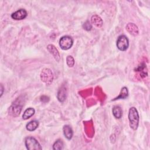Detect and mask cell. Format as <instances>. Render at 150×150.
Returning <instances> with one entry per match:
<instances>
[{
	"label": "cell",
	"instance_id": "obj_22",
	"mask_svg": "<svg viewBox=\"0 0 150 150\" xmlns=\"http://www.w3.org/2000/svg\"><path fill=\"white\" fill-rule=\"evenodd\" d=\"M1 96H2V94H3L4 87H3V86H2V84L1 85Z\"/></svg>",
	"mask_w": 150,
	"mask_h": 150
},
{
	"label": "cell",
	"instance_id": "obj_10",
	"mask_svg": "<svg viewBox=\"0 0 150 150\" xmlns=\"http://www.w3.org/2000/svg\"><path fill=\"white\" fill-rule=\"evenodd\" d=\"M126 29L130 34L133 36H137L139 32L137 26L133 23H128L126 26Z\"/></svg>",
	"mask_w": 150,
	"mask_h": 150
},
{
	"label": "cell",
	"instance_id": "obj_19",
	"mask_svg": "<svg viewBox=\"0 0 150 150\" xmlns=\"http://www.w3.org/2000/svg\"><path fill=\"white\" fill-rule=\"evenodd\" d=\"M66 63L69 67H73L74 64V60L71 56H68L66 58Z\"/></svg>",
	"mask_w": 150,
	"mask_h": 150
},
{
	"label": "cell",
	"instance_id": "obj_16",
	"mask_svg": "<svg viewBox=\"0 0 150 150\" xmlns=\"http://www.w3.org/2000/svg\"><path fill=\"white\" fill-rule=\"evenodd\" d=\"M35 112V110L33 108H27L23 112V115H22V118L23 120H27L31 117L32 115H34Z\"/></svg>",
	"mask_w": 150,
	"mask_h": 150
},
{
	"label": "cell",
	"instance_id": "obj_15",
	"mask_svg": "<svg viewBox=\"0 0 150 150\" xmlns=\"http://www.w3.org/2000/svg\"><path fill=\"white\" fill-rule=\"evenodd\" d=\"M128 96V89L126 87H124L121 88V92L119 94L118 96H117L116 98H115L114 99L112 100V101H114L116 100H118V99H125Z\"/></svg>",
	"mask_w": 150,
	"mask_h": 150
},
{
	"label": "cell",
	"instance_id": "obj_1",
	"mask_svg": "<svg viewBox=\"0 0 150 150\" xmlns=\"http://www.w3.org/2000/svg\"><path fill=\"white\" fill-rule=\"evenodd\" d=\"M129 126L134 130H136L139 124V115L136 108L132 107L129 108L128 112Z\"/></svg>",
	"mask_w": 150,
	"mask_h": 150
},
{
	"label": "cell",
	"instance_id": "obj_13",
	"mask_svg": "<svg viewBox=\"0 0 150 150\" xmlns=\"http://www.w3.org/2000/svg\"><path fill=\"white\" fill-rule=\"evenodd\" d=\"M92 23L97 28H100L103 25V20L101 18L97 15H94L91 17Z\"/></svg>",
	"mask_w": 150,
	"mask_h": 150
},
{
	"label": "cell",
	"instance_id": "obj_6",
	"mask_svg": "<svg viewBox=\"0 0 150 150\" xmlns=\"http://www.w3.org/2000/svg\"><path fill=\"white\" fill-rule=\"evenodd\" d=\"M129 46V41L125 35H120L117 40V46L121 51H125Z\"/></svg>",
	"mask_w": 150,
	"mask_h": 150
},
{
	"label": "cell",
	"instance_id": "obj_21",
	"mask_svg": "<svg viewBox=\"0 0 150 150\" xmlns=\"http://www.w3.org/2000/svg\"><path fill=\"white\" fill-rule=\"evenodd\" d=\"M40 101L43 103H46L49 101V97L46 96H42L40 97Z\"/></svg>",
	"mask_w": 150,
	"mask_h": 150
},
{
	"label": "cell",
	"instance_id": "obj_3",
	"mask_svg": "<svg viewBox=\"0 0 150 150\" xmlns=\"http://www.w3.org/2000/svg\"><path fill=\"white\" fill-rule=\"evenodd\" d=\"M40 79L46 84H50L53 80V74L52 70L48 68L43 69L40 73Z\"/></svg>",
	"mask_w": 150,
	"mask_h": 150
},
{
	"label": "cell",
	"instance_id": "obj_12",
	"mask_svg": "<svg viewBox=\"0 0 150 150\" xmlns=\"http://www.w3.org/2000/svg\"><path fill=\"white\" fill-rule=\"evenodd\" d=\"M63 131L64 137L68 139H71L73 134V132L71 128L69 125H66L63 127Z\"/></svg>",
	"mask_w": 150,
	"mask_h": 150
},
{
	"label": "cell",
	"instance_id": "obj_17",
	"mask_svg": "<svg viewBox=\"0 0 150 150\" xmlns=\"http://www.w3.org/2000/svg\"><path fill=\"white\" fill-rule=\"evenodd\" d=\"M112 114L116 118H121L122 115V111L121 108L120 106H114L112 108Z\"/></svg>",
	"mask_w": 150,
	"mask_h": 150
},
{
	"label": "cell",
	"instance_id": "obj_4",
	"mask_svg": "<svg viewBox=\"0 0 150 150\" xmlns=\"http://www.w3.org/2000/svg\"><path fill=\"white\" fill-rule=\"evenodd\" d=\"M26 147L29 150L42 149V147L38 141L32 137H26L25 141Z\"/></svg>",
	"mask_w": 150,
	"mask_h": 150
},
{
	"label": "cell",
	"instance_id": "obj_2",
	"mask_svg": "<svg viewBox=\"0 0 150 150\" xmlns=\"http://www.w3.org/2000/svg\"><path fill=\"white\" fill-rule=\"evenodd\" d=\"M23 104V103L21 99L18 98L9 107V114L12 117H18L21 112Z\"/></svg>",
	"mask_w": 150,
	"mask_h": 150
},
{
	"label": "cell",
	"instance_id": "obj_18",
	"mask_svg": "<svg viewBox=\"0 0 150 150\" xmlns=\"http://www.w3.org/2000/svg\"><path fill=\"white\" fill-rule=\"evenodd\" d=\"M63 148V142L61 139H57L53 145V149L60 150Z\"/></svg>",
	"mask_w": 150,
	"mask_h": 150
},
{
	"label": "cell",
	"instance_id": "obj_20",
	"mask_svg": "<svg viewBox=\"0 0 150 150\" xmlns=\"http://www.w3.org/2000/svg\"><path fill=\"white\" fill-rule=\"evenodd\" d=\"M83 28H84L85 30L88 31V30H90L91 29V28H92V25H91V24L90 23V22L88 21H86V22H84V24L83 25Z\"/></svg>",
	"mask_w": 150,
	"mask_h": 150
},
{
	"label": "cell",
	"instance_id": "obj_8",
	"mask_svg": "<svg viewBox=\"0 0 150 150\" xmlns=\"http://www.w3.org/2000/svg\"><path fill=\"white\" fill-rule=\"evenodd\" d=\"M47 49L48 51L50 52V53L54 58V59L57 62H59L60 60V56L59 52L58 50L56 49V47L53 45L50 44V45H47Z\"/></svg>",
	"mask_w": 150,
	"mask_h": 150
},
{
	"label": "cell",
	"instance_id": "obj_7",
	"mask_svg": "<svg viewBox=\"0 0 150 150\" xmlns=\"http://www.w3.org/2000/svg\"><path fill=\"white\" fill-rule=\"evenodd\" d=\"M27 12L25 9H19L11 15L12 19L15 20H22L27 16Z\"/></svg>",
	"mask_w": 150,
	"mask_h": 150
},
{
	"label": "cell",
	"instance_id": "obj_9",
	"mask_svg": "<svg viewBox=\"0 0 150 150\" xmlns=\"http://www.w3.org/2000/svg\"><path fill=\"white\" fill-rule=\"evenodd\" d=\"M67 97V88L63 85L59 90L57 94V98L60 102H63Z\"/></svg>",
	"mask_w": 150,
	"mask_h": 150
},
{
	"label": "cell",
	"instance_id": "obj_11",
	"mask_svg": "<svg viewBox=\"0 0 150 150\" xmlns=\"http://www.w3.org/2000/svg\"><path fill=\"white\" fill-rule=\"evenodd\" d=\"M135 71L139 72L140 76L142 78H144L148 75L146 66L144 63H142L139 66H138V67L135 69Z\"/></svg>",
	"mask_w": 150,
	"mask_h": 150
},
{
	"label": "cell",
	"instance_id": "obj_14",
	"mask_svg": "<svg viewBox=\"0 0 150 150\" xmlns=\"http://www.w3.org/2000/svg\"><path fill=\"white\" fill-rule=\"evenodd\" d=\"M38 126L39 122L36 120H33L27 123L26 125V128L29 131H33L38 127Z\"/></svg>",
	"mask_w": 150,
	"mask_h": 150
},
{
	"label": "cell",
	"instance_id": "obj_5",
	"mask_svg": "<svg viewBox=\"0 0 150 150\" xmlns=\"http://www.w3.org/2000/svg\"><path fill=\"white\" fill-rule=\"evenodd\" d=\"M73 44V39L69 36H64L59 40V45L63 50H68Z\"/></svg>",
	"mask_w": 150,
	"mask_h": 150
}]
</instances>
